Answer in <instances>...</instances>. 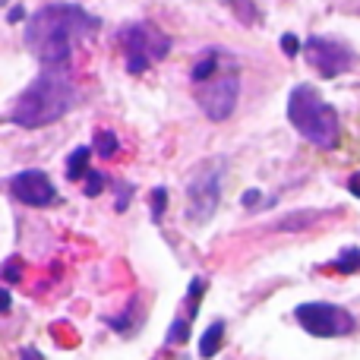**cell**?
Wrapping results in <instances>:
<instances>
[{
	"mask_svg": "<svg viewBox=\"0 0 360 360\" xmlns=\"http://www.w3.org/2000/svg\"><path fill=\"white\" fill-rule=\"evenodd\" d=\"M98 29V19L79 4H48L25 22V44L41 67H67L79 41Z\"/></svg>",
	"mask_w": 360,
	"mask_h": 360,
	"instance_id": "1",
	"label": "cell"
},
{
	"mask_svg": "<svg viewBox=\"0 0 360 360\" xmlns=\"http://www.w3.org/2000/svg\"><path fill=\"white\" fill-rule=\"evenodd\" d=\"M76 101H79V89L70 79L67 67H44L16 98L13 124L25 127V130L51 127L60 117H67L76 108Z\"/></svg>",
	"mask_w": 360,
	"mask_h": 360,
	"instance_id": "2",
	"label": "cell"
},
{
	"mask_svg": "<svg viewBox=\"0 0 360 360\" xmlns=\"http://www.w3.org/2000/svg\"><path fill=\"white\" fill-rule=\"evenodd\" d=\"M288 120L316 149H335L338 146V133H342L338 111L313 86H297L291 92V98H288Z\"/></svg>",
	"mask_w": 360,
	"mask_h": 360,
	"instance_id": "3",
	"label": "cell"
},
{
	"mask_svg": "<svg viewBox=\"0 0 360 360\" xmlns=\"http://www.w3.org/2000/svg\"><path fill=\"white\" fill-rule=\"evenodd\" d=\"M117 44L124 51L127 73L139 76L149 67H155L158 60L171 54V38L165 35L158 25L152 22H130L117 32Z\"/></svg>",
	"mask_w": 360,
	"mask_h": 360,
	"instance_id": "4",
	"label": "cell"
},
{
	"mask_svg": "<svg viewBox=\"0 0 360 360\" xmlns=\"http://www.w3.org/2000/svg\"><path fill=\"white\" fill-rule=\"evenodd\" d=\"M237 98H240V70L237 63L224 54L221 67L209 76L205 82L196 86V105L202 108V114L215 124L228 120L237 108Z\"/></svg>",
	"mask_w": 360,
	"mask_h": 360,
	"instance_id": "5",
	"label": "cell"
},
{
	"mask_svg": "<svg viewBox=\"0 0 360 360\" xmlns=\"http://www.w3.org/2000/svg\"><path fill=\"white\" fill-rule=\"evenodd\" d=\"M224 158H205L193 168L186 180V218L196 224H205L218 209L221 199V174H224Z\"/></svg>",
	"mask_w": 360,
	"mask_h": 360,
	"instance_id": "6",
	"label": "cell"
},
{
	"mask_svg": "<svg viewBox=\"0 0 360 360\" xmlns=\"http://www.w3.org/2000/svg\"><path fill=\"white\" fill-rule=\"evenodd\" d=\"M294 316H297V323L316 338H342V335H351V332H354V316H351L345 307L323 304V300L300 304L297 310H294Z\"/></svg>",
	"mask_w": 360,
	"mask_h": 360,
	"instance_id": "7",
	"label": "cell"
},
{
	"mask_svg": "<svg viewBox=\"0 0 360 360\" xmlns=\"http://www.w3.org/2000/svg\"><path fill=\"white\" fill-rule=\"evenodd\" d=\"M304 51H307L310 67L316 70L319 76H326V79H335V76L348 73V70L354 67V51L338 44V41H332V38L313 35L310 41L304 44Z\"/></svg>",
	"mask_w": 360,
	"mask_h": 360,
	"instance_id": "8",
	"label": "cell"
},
{
	"mask_svg": "<svg viewBox=\"0 0 360 360\" xmlns=\"http://www.w3.org/2000/svg\"><path fill=\"white\" fill-rule=\"evenodd\" d=\"M10 190H13V196H16L19 202L35 205V209L51 205L57 199V190H54V184H51V177L44 174V171H35V168L19 171V174L10 180Z\"/></svg>",
	"mask_w": 360,
	"mask_h": 360,
	"instance_id": "9",
	"label": "cell"
},
{
	"mask_svg": "<svg viewBox=\"0 0 360 360\" xmlns=\"http://www.w3.org/2000/svg\"><path fill=\"white\" fill-rule=\"evenodd\" d=\"M221 342H224V323L218 319V323H212L209 329L202 332V338H199V354L205 360H212L218 351H221Z\"/></svg>",
	"mask_w": 360,
	"mask_h": 360,
	"instance_id": "10",
	"label": "cell"
},
{
	"mask_svg": "<svg viewBox=\"0 0 360 360\" xmlns=\"http://www.w3.org/2000/svg\"><path fill=\"white\" fill-rule=\"evenodd\" d=\"M89 158H92V149H86V146L73 149V155L67 158V177H70V180L89 177Z\"/></svg>",
	"mask_w": 360,
	"mask_h": 360,
	"instance_id": "11",
	"label": "cell"
},
{
	"mask_svg": "<svg viewBox=\"0 0 360 360\" xmlns=\"http://www.w3.org/2000/svg\"><path fill=\"white\" fill-rule=\"evenodd\" d=\"M332 269H335V272H342V275H354V272H360V250H357V247L342 250V256H338V259L332 262Z\"/></svg>",
	"mask_w": 360,
	"mask_h": 360,
	"instance_id": "12",
	"label": "cell"
},
{
	"mask_svg": "<svg viewBox=\"0 0 360 360\" xmlns=\"http://www.w3.org/2000/svg\"><path fill=\"white\" fill-rule=\"evenodd\" d=\"M95 152H98L101 158H114V152H117V136H114L111 130H98L95 133Z\"/></svg>",
	"mask_w": 360,
	"mask_h": 360,
	"instance_id": "13",
	"label": "cell"
},
{
	"mask_svg": "<svg viewBox=\"0 0 360 360\" xmlns=\"http://www.w3.org/2000/svg\"><path fill=\"white\" fill-rule=\"evenodd\" d=\"M186 338H190V319L180 316V319L171 323V329H168V345H184Z\"/></svg>",
	"mask_w": 360,
	"mask_h": 360,
	"instance_id": "14",
	"label": "cell"
},
{
	"mask_svg": "<svg viewBox=\"0 0 360 360\" xmlns=\"http://www.w3.org/2000/svg\"><path fill=\"white\" fill-rule=\"evenodd\" d=\"M202 291H205V281L202 278H193L190 281V291H186V310H190V316H196L199 300H202Z\"/></svg>",
	"mask_w": 360,
	"mask_h": 360,
	"instance_id": "15",
	"label": "cell"
},
{
	"mask_svg": "<svg viewBox=\"0 0 360 360\" xmlns=\"http://www.w3.org/2000/svg\"><path fill=\"white\" fill-rule=\"evenodd\" d=\"M0 278L4 281H19L22 278V259H19V256H10V259L0 266Z\"/></svg>",
	"mask_w": 360,
	"mask_h": 360,
	"instance_id": "16",
	"label": "cell"
},
{
	"mask_svg": "<svg viewBox=\"0 0 360 360\" xmlns=\"http://www.w3.org/2000/svg\"><path fill=\"white\" fill-rule=\"evenodd\" d=\"M228 4L234 6L237 16H240L243 22H256V19H259V10L253 6V0H228Z\"/></svg>",
	"mask_w": 360,
	"mask_h": 360,
	"instance_id": "17",
	"label": "cell"
},
{
	"mask_svg": "<svg viewBox=\"0 0 360 360\" xmlns=\"http://www.w3.org/2000/svg\"><path fill=\"white\" fill-rule=\"evenodd\" d=\"M165 205H168V190H165V186H155V190H152V218H155V221H162Z\"/></svg>",
	"mask_w": 360,
	"mask_h": 360,
	"instance_id": "18",
	"label": "cell"
},
{
	"mask_svg": "<svg viewBox=\"0 0 360 360\" xmlns=\"http://www.w3.org/2000/svg\"><path fill=\"white\" fill-rule=\"evenodd\" d=\"M101 190H105V174H101V171H89L86 184H82V193H86V196H98Z\"/></svg>",
	"mask_w": 360,
	"mask_h": 360,
	"instance_id": "19",
	"label": "cell"
},
{
	"mask_svg": "<svg viewBox=\"0 0 360 360\" xmlns=\"http://www.w3.org/2000/svg\"><path fill=\"white\" fill-rule=\"evenodd\" d=\"M300 48H304V44L297 41V35H291V32H288V35H281V51H285L288 57H297Z\"/></svg>",
	"mask_w": 360,
	"mask_h": 360,
	"instance_id": "20",
	"label": "cell"
},
{
	"mask_svg": "<svg viewBox=\"0 0 360 360\" xmlns=\"http://www.w3.org/2000/svg\"><path fill=\"white\" fill-rule=\"evenodd\" d=\"M10 307H13L10 291H6V288H0V313H10Z\"/></svg>",
	"mask_w": 360,
	"mask_h": 360,
	"instance_id": "21",
	"label": "cell"
},
{
	"mask_svg": "<svg viewBox=\"0 0 360 360\" xmlns=\"http://www.w3.org/2000/svg\"><path fill=\"white\" fill-rule=\"evenodd\" d=\"M19 354H22V360H44V357L38 354L35 348H22V351H19Z\"/></svg>",
	"mask_w": 360,
	"mask_h": 360,
	"instance_id": "22",
	"label": "cell"
},
{
	"mask_svg": "<svg viewBox=\"0 0 360 360\" xmlns=\"http://www.w3.org/2000/svg\"><path fill=\"white\" fill-rule=\"evenodd\" d=\"M348 190H351V193H354V196L360 199V174H354V177L348 180Z\"/></svg>",
	"mask_w": 360,
	"mask_h": 360,
	"instance_id": "23",
	"label": "cell"
},
{
	"mask_svg": "<svg viewBox=\"0 0 360 360\" xmlns=\"http://www.w3.org/2000/svg\"><path fill=\"white\" fill-rule=\"evenodd\" d=\"M256 199H259V190H250V193H243V205H256Z\"/></svg>",
	"mask_w": 360,
	"mask_h": 360,
	"instance_id": "24",
	"label": "cell"
},
{
	"mask_svg": "<svg viewBox=\"0 0 360 360\" xmlns=\"http://www.w3.org/2000/svg\"><path fill=\"white\" fill-rule=\"evenodd\" d=\"M19 19H25V10L19 6V10H10V22H19Z\"/></svg>",
	"mask_w": 360,
	"mask_h": 360,
	"instance_id": "25",
	"label": "cell"
},
{
	"mask_svg": "<svg viewBox=\"0 0 360 360\" xmlns=\"http://www.w3.org/2000/svg\"><path fill=\"white\" fill-rule=\"evenodd\" d=\"M4 4H10V0H0V6H4Z\"/></svg>",
	"mask_w": 360,
	"mask_h": 360,
	"instance_id": "26",
	"label": "cell"
}]
</instances>
